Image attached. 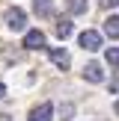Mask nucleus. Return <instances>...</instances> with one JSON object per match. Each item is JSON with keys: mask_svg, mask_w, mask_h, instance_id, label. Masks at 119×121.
I'll list each match as a JSON object with an SVG mask.
<instances>
[{"mask_svg": "<svg viewBox=\"0 0 119 121\" xmlns=\"http://www.w3.org/2000/svg\"><path fill=\"white\" fill-rule=\"evenodd\" d=\"M6 27L15 30V33H21L24 27H27V15H24V9H18V6H12V9H6Z\"/></svg>", "mask_w": 119, "mask_h": 121, "instance_id": "1", "label": "nucleus"}, {"mask_svg": "<svg viewBox=\"0 0 119 121\" xmlns=\"http://www.w3.org/2000/svg\"><path fill=\"white\" fill-rule=\"evenodd\" d=\"M77 41H80V47H83V50H89V53L101 50V35L95 33V30H83V33L77 35Z\"/></svg>", "mask_w": 119, "mask_h": 121, "instance_id": "2", "label": "nucleus"}, {"mask_svg": "<svg viewBox=\"0 0 119 121\" xmlns=\"http://www.w3.org/2000/svg\"><path fill=\"white\" fill-rule=\"evenodd\" d=\"M24 47H27V50H39V47H45V33H42V30H27V35H24Z\"/></svg>", "mask_w": 119, "mask_h": 121, "instance_id": "3", "label": "nucleus"}, {"mask_svg": "<svg viewBox=\"0 0 119 121\" xmlns=\"http://www.w3.org/2000/svg\"><path fill=\"white\" fill-rule=\"evenodd\" d=\"M51 59H54V65H57L60 71H65L71 65V59H69V53L63 50V47H51Z\"/></svg>", "mask_w": 119, "mask_h": 121, "instance_id": "4", "label": "nucleus"}, {"mask_svg": "<svg viewBox=\"0 0 119 121\" xmlns=\"http://www.w3.org/2000/svg\"><path fill=\"white\" fill-rule=\"evenodd\" d=\"M51 115H54V106L45 100L42 106H36V109L30 112V121H51Z\"/></svg>", "mask_w": 119, "mask_h": 121, "instance_id": "5", "label": "nucleus"}, {"mask_svg": "<svg viewBox=\"0 0 119 121\" xmlns=\"http://www.w3.org/2000/svg\"><path fill=\"white\" fill-rule=\"evenodd\" d=\"M83 77H86L89 83H101V80H104V71H101L98 62H89L86 68H83Z\"/></svg>", "mask_w": 119, "mask_h": 121, "instance_id": "6", "label": "nucleus"}, {"mask_svg": "<svg viewBox=\"0 0 119 121\" xmlns=\"http://www.w3.org/2000/svg\"><path fill=\"white\" fill-rule=\"evenodd\" d=\"M33 12L39 18H48V15H54V3L51 0H33Z\"/></svg>", "mask_w": 119, "mask_h": 121, "instance_id": "7", "label": "nucleus"}, {"mask_svg": "<svg viewBox=\"0 0 119 121\" xmlns=\"http://www.w3.org/2000/svg\"><path fill=\"white\" fill-rule=\"evenodd\" d=\"M104 33L110 35V39H119V15H110L104 21Z\"/></svg>", "mask_w": 119, "mask_h": 121, "instance_id": "8", "label": "nucleus"}, {"mask_svg": "<svg viewBox=\"0 0 119 121\" xmlns=\"http://www.w3.org/2000/svg\"><path fill=\"white\" fill-rule=\"evenodd\" d=\"M54 33H57L60 39H69V35H71V21H69V18H60L57 27H54Z\"/></svg>", "mask_w": 119, "mask_h": 121, "instance_id": "9", "label": "nucleus"}, {"mask_svg": "<svg viewBox=\"0 0 119 121\" xmlns=\"http://www.w3.org/2000/svg\"><path fill=\"white\" fill-rule=\"evenodd\" d=\"M69 12L71 15H86V0H69Z\"/></svg>", "mask_w": 119, "mask_h": 121, "instance_id": "10", "label": "nucleus"}, {"mask_svg": "<svg viewBox=\"0 0 119 121\" xmlns=\"http://www.w3.org/2000/svg\"><path fill=\"white\" fill-rule=\"evenodd\" d=\"M107 65H110V68H119V47H107Z\"/></svg>", "mask_w": 119, "mask_h": 121, "instance_id": "11", "label": "nucleus"}, {"mask_svg": "<svg viewBox=\"0 0 119 121\" xmlns=\"http://www.w3.org/2000/svg\"><path fill=\"white\" fill-rule=\"evenodd\" d=\"M71 115H74V104H63V106H60V118H63V121H69Z\"/></svg>", "mask_w": 119, "mask_h": 121, "instance_id": "12", "label": "nucleus"}, {"mask_svg": "<svg viewBox=\"0 0 119 121\" xmlns=\"http://www.w3.org/2000/svg\"><path fill=\"white\" fill-rule=\"evenodd\" d=\"M101 6H107V9H113V6H119V0H101Z\"/></svg>", "mask_w": 119, "mask_h": 121, "instance_id": "13", "label": "nucleus"}, {"mask_svg": "<svg viewBox=\"0 0 119 121\" xmlns=\"http://www.w3.org/2000/svg\"><path fill=\"white\" fill-rule=\"evenodd\" d=\"M0 98H6V86H3V80H0Z\"/></svg>", "mask_w": 119, "mask_h": 121, "instance_id": "14", "label": "nucleus"}, {"mask_svg": "<svg viewBox=\"0 0 119 121\" xmlns=\"http://www.w3.org/2000/svg\"><path fill=\"white\" fill-rule=\"evenodd\" d=\"M0 121H12V118H9V115H6V112H0Z\"/></svg>", "mask_w": 119, "mask_h": 121, "instance_id": "15", "label": "nucleus"}, {"mask_svg": "<svg viewBox=\"0 0 119 121\" xmlns=\"http://www.w3.org/2000/svg\"><path fill=\"white\" fill-rule=\"evenodd\" d=\"M113 109H116V115H119V100H116V106H113Z\"/></svg>", "mask_w": 119, "mask_h": 121, "instance_id": "16", "label": "nucleus"}]
</instances>
